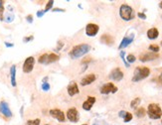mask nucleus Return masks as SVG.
I'll use <instances>...</instances> for the list:
<instances>
[{
  "label": "nucleus",
  "instance_id": "1",
  "mask_svg": "<svg viewBox=\"0 0 162 125\" xmlns=\"http://www.w3.org/2000/svg\"><path fill=\"white\" fill-rule=\"evenodd\" d=\"M91 51V46L88 44H80L75 46L74 48L69 53V56L72 59H79Z\"/></svg>",
  "mask_w": 162,
  "mask_h": 125
},
{
  "label": "nucleus",
  "instance_id": "2",
  "mask_svg": "<svg viewBox=\"0 0 162 125\" xmlns=\"http://www.w3.org/2000/svg\"><path fill=\"white\" fill-rule=\"evenodd\" d=\"M150 74V70L147 66H137L134 70L132 76L133 82H138V81H142L144 79H146Z\"/></svg>",
  "mask_w": 162,
  "mask_h": 125
},
{
  "label": "nucleus",
  "instance_id": "3",
  "mask_svg": "<svg viewBox=\"0 0 162 125\" xmlns=\"http://www.w3.org/2000/svg\"><path fill=\"white\" fill-rule=\"evenodd\" d=\"M119 15L122 20L124 21H131L135 17V13L132 7H130L127 4H122L119 8Z\"/></svg>",
  "mask_w": 162,
  "mask_h": 125
},
{
  "label": "nucleus",
  "instance_id": "4",
  "mask_svg": "<svg viewBox=\"0 0 162 125\" xmlns=\"http://www.w3.org/2000/svg\"><path fill=\"white\" fill-rule=\"evenodd\" d=\"M147 114L150 119H159L162 117V109L159 104L157 103H150L147 107Z\"/></svg>",
  "mask_w": 162,
  "mask_h": 125
},
{
  "label": "nucleus",
  "instance_id": "5",
  "mask_svg": "<svg viewBox=\"0 0 162 125\" xmlns=\"http://www.w3.org/2000/svg\"><path fill=\"white\" fill-rule=\"evenodd\" d=\"M60 59V57L56 54H44L42 56L39 57L38 59V62L42 65H50V64H53V63H56L58 62Z\"/></svg>",
  "mask_w": 162,
  "mask_h": 125
},
{
  "label": "nucleus",
  "instance_id": "6",
  "mask_svg": "<svg viewBox=\"0 0 162 125\" xmlns=\"http://www.w3.org/2000/svg\"><path fill=\"white\" fill-rule=\"evenodd\" d=\"M0 113L5 118H11L13 116L12 111L9 107V104L5 100L0 101Z\"/></svg>",
  "mask_w": 162,
  "mask_h": 125
},
{
  "label": "nucleus",
  "instance_id": "7",
  "mask_svg": "<svg viewBox=\"0 0 162 125\" xmlns=\"http://www.w3.org/2000/svg\"><path fill=\"white\" fill-rule=\"evenodd\" d=\"M34 65H35V58L34 57H28L23 64V72L25 74L31 73L34 69Z\"/></svg>",
  "mask_w": 162,
  "mask_h": 125
},
{
  "label": "nucleus",
  "instance_id": "8",
  "mask_svg": "<svg viewBox=\"0 0 162 125\" xmlns=\"http://www.w3.org/2000/svg\"><path fill=\"white\" fill-rule=\"evenodd\" d=\"M159 58V55L158 54H155L152 52H146V53H143L139 56V61L142 63H146V62H150V61H154V60L158 59Z\"/></svg>",
  "mask_w": 162,
  "mask_h": 125
},
{
  "label": "nucleus",
  "instance_id": "9",
  "mask_svg": "<svg viewBox=\"0 0 162 125\" xmlns=\"http://www.w3.org/2000/svg\"><path fill=\"white\" fill-rule=\"evenodd\" d=\"M100 27L95 23H88L86 26V35L88 37H95L96 34L98 33Z\"/></svg>",
  "mask_w": 162,
  "mask_h": 125
},
{
  "label": "nucleus",
  "instance_id": "10",
  "mask_svg": "<svg viewBox=\"0 0 162 125\" xmlns=\"http://www.w3.org/2000/svg\"><path fill=\"white\" fill-rule=\"evenodd\" d=\"M101 93L102 94H109V93H115L118 91V88L112 83V82H107L103 84L101 88Z\"/></svg>",
  "mask_w": 162,
  "mask_h": 125
},
{
  "label": "nucleus",
  "instance_id": "11",
  "mask_svg": "<svg viewBox=\"0 0 162 125\" xmlns=\"http://www.w3.org/2000/svg\"><path fill=\"white\" fill-rule=\"evenodd\" d=\"M67 118L73 123L78 122L79 118H80V114H79V111L77 110V108L72 107V108L68 109V111H67Z\"/></svg>",
  "mask_w": 162,
  "mask_h": 125
},
{
  "label": "nucleus",
  "instance_id": "12",
  "mask_svg": "<svg viewBox=\"0 0 162 125\" xmlns=\"http://www.w3.org/2000/svg\"><path fill=\"white\" fill-rule=\"evenodd\" d=\"M110 79L114 81H120L123 79V73L119 68L113 69L110 74Z\"/></svg>",
  "mask_w": 162,
  "mask_h": 125
},
{
  "label": "nucleus",
  "instance_id": "13",
  "mask_svg": "<svg viewBox=\"0 0 162 125\" xmlns=\"http://www.w3.org/2000/svg\"><path fill=\"white\" fill-rule=\"evenodd\" d=\"M50 115L52 117L56 118L59 122H65V113L60 109H51L50 110Z\"/></svg>",
  "mask_w": 162,
  "mask_h": 125
},
{
  "label": "nucleus",
  "instance_id": "14",
  "mask_svg": "<svg viewBox=\"0 0 162 125\" xmlns=\"http://www.w3.org/2000/svg\"><path fill=\"white\" fill-rule=\"evenodd\" d=\"M68 93L70 96H74L76 94H78L80 92V89H79V86H78V83L76 81H71L68 85Z\"/></svg>",
  "mask_w": 162,
  "mask_h": 125
},
{
  "label": "nucleus",
  "instance_id": "15",
  "mask_svg": "<svg viewBox=\"0 0 162 125\" xmlns=\"http://www.w3.org/2000/svg\"><path fill=\"white\" fill-rule=\"evenodd\" d=\"M96 80V75L95 74H88L87 75H85L81 81V85L83 86H86V85H88L91 83H93L94 81Z\"/></svg>",
  "mask_w": 162,
  "mask_h": 125
},
{
  "label": "nucleus",
  "instance_id": "16",
  "mask_svg": "<svg viewBox=\"0 0 162 125\" xmlns=\"http://www.w3.org/2000/svg\"><path fill=\"white\" fill-rule=\"evenodd\" d=\"M133 40H134V35H133V34L124 37L123 39H122L121 43H120L119 46H118V49L121 50V49H124V48H126V47H128V46L133 42Z\"/></svg>",
  "mask_w": 162,
  "mask_h": 125
},
{
  "label": "nucleus",
  "instance_id": "17",
  "mask_svg": "<svg viewBox=\"0 0 162 125\" xmlns=\"http://www.w3.org/2000/svg\"><path fill=\"white\" fill-rule=\"evenodd\" d=\"M95 102H96V97L95 96H88L87 98V100L83 103V108L87 111L91 110L92 107L94 106Z\"/></svg>",
  "mask_w": 162,
  "mask_h": 125
},
{
  "label": "nucleus",
  "instance_id": "18",
  "mask_svg": "<svg viewBox=\"0 0 162 125\" xmlns=\"http://www.w3.org/2000/svg\"><path fill=\"white\" fill-rule=\"evenodd\" d=\"M101 42L105 45H112L114 43V38L112 37L110 34H103V36L101 37Z\"/></svg>",
  "mask_w": 162,
  "mask_h": 125
},
{
  "label": "nucleus",
  "instance_id": "19",
  "mask_svg": "<svg viewBox=\"0 0 162 125\" xmlns=\"http://www.w3.org/2000/svg\"><path fill=\"white\" fill-rule=\"evenodd\" d=\"M159 36V32H158V29L157 28H150V29L147 31V38L149 40H155L157 39Z\"/></svg>",
  "mask_w": 162,
  "mask_h": 125
},
{
  "label": "nucleus",
  "instance_id": "20",
  "mask_svg": "<svg viewBox=\"0 0 162 125\" xmlns=\"http://www.w3.org/2000/svg\"><path fill=\"white\" fill-rule=\"evenodd\" d=\"M10 80H11V85L16 86V66H12L10 68Z\"/></svg>",
  "mask_w": 162,
  "mask_h": 125
},
{
  "label": "nucleus",
  "instance_id": "21",
  "mask_svg": "<svg viewBox=\"0 0 162 125\" xmlns=\"http://www.w3.org/2000/svg\"><path fill=\"white\" fill-rule=\"evenodd\" d=\"M140 102H141V98H140V97H135L134 99L131 100V102H130V107H131L132 109H135V108H137V107L139 106Z\"/></svg>",
  "mask_w": 162,
  "mask_h": 125
},
{
  "label": "nucleus",
  "instance_id": "22",
  "mask_svg": "<svg viewBox=\"0 0 162 125\" xmlns=\"http://www.w3.org/2000/svg\"><path fill=\"white\" fill-rule=\"evenodd\" d=\"M145 114H146V110H145V108H143V107H139V108H137L136 111H135V115H136V117H138V118L144 117Z\"/></svg>",
  "mask_w": 162,
  "mask_h": 125
},
{
  "label": "nucleus",
  "instance_id": "23",
  "mask_svg": "<svg viewBox=\"0 0 162 125\" xmlns=\"http://www.w3.org/2000/svg\"><path fill=\"white\" fill-rule=\"evenodd\" d=\"M148 49H149V51L152 52V53H155V54H158V52H159V46L158 45H155V44H152L150 45L149 47H148Z\"/></svg>",
  "mask_w": 162,
  "mask_h": 125
},
{
  "label": "nucleus",
  "instance_id": "24",
  "mask_svg": "<svg viewBox=\"0 0 162 125\" xmlns=\"http://www.w3.org/2000/svg\"><path fill=\"white\" fill-rule=\"evenodd\" d=\"M125 60L130 65V64H132V63H134L136 61V58H135V56H133L132 54H129V55H127V57L125 58Z\"/></svg>",
  "mask_w": 162,
  "mask_h": 125
},
{
  "label": "nucleus",
  "instance_id": "25",
  "mask_svg": "<svg viewBox=\"0 0 162 125\" xmlns=\"http://www.w3.org/2000/svg\"><path fill=\"white\" fill-rule=\"evenodd\" d=\"M3 13H4V1H1V0H0V21H3V20H4Z\"/></svg>",
  "mask_w": 162,
  "mask_h": 125
},
{
  "label": "nucleus",
  "instance_id": "26",
  "mask_svg": "<svg viewBox=\"0 0 162 125\" xmlns=\"http://www.w3.org/2000/svg\"><path fill=\"white\" fill-rule=\"evenodd\" d=\"M119 56H120V58H121V60H122V62H123V64L125 65V66H126V68H129L130 65H129V64L126 62V60H125V52L121 51L120 53H119Z\"/></svg>",
  "mask_w": 162,
  "mask_h": 125
},
{
  "label": "nucleus",
  "instance_id": "27",
  "mask_svg": "<svg viewBox=\"0 0 162 125\" xmlns=\"http://www.w3.org/2000/svg\"><path fill=\"white\" fill-rule=\"evenodd\" d=\"M25 125H40V119H34V120H28Z\"/></svg>",
  "mask_w": 162,
  "mask_h": 125
},
{
  "label": "nucleus",
  "instance_id": "28",
  "mask_svg": "<svg viewBox=\"0 0 162 125\" xmlns=\"http://www.w3.org/2000/svg\"><path fill=\"white\" fill-rule=\"evenodd\" d=\"M123 120H124L125 123L129 122L130 120H132V114H131L130 112H127V111H126V113H125V116L123 117Z\"/></svg>",
  "mask_w": 162,
  "mask_h": 125
},
{
  "label": "nucleus",
  "instance_id": "29",
  "mask_svg": "<svg viewBox=\"0 0 162 125\" xmlns=\"http://www.w3.org/2000/svg\"><path fill=\"white\" fill-rule=\"evenodd\" d=\"M4 19H5V22H7V23L12 22V21L14 20V15H13V14H10V13H7Z\"/></svg>",
  "mask_w": 162,
  "mask_h": 125
},
{
  "label": "nucleus",
  "instance_id": "30",
  "mask_svg": "<svg viewBox=\"0 0 162 125\" xmlns=\"http://www.w3.org/2000/svg\"><path fill=\"white\" fill-rule=\"evenodd\" d=\"M41 88H42V89H43L44 91H48V90H50L51 85H50V83H49V82H43Z\"/></svg>",
  "mask_w": 162,
  "mask_h": 125
},
{
  "label": "nucleus",
  "instance_id": "31",
  "mask_svg": "<svg viewBox=\"0 0 162 125\" xmlns=\"http://www.w3.org/2000/svg\"><path fill=\"white\" fill-rule=\"evenodd\" d=\"M53 5H54V1L53 0H51V1H49L48 3H47V5H46V8H45L44 12L46 13V12H48L50 9H51L52 7H53Z\"/></svg>",
  "mask_w": 162,
  "mask_h": 125
},
{
  "label": "nucleus",
  "instance_id": "32",
  "mask_svg": "<svg viewBox=\"0 0 162 125\" xmlns=\"http://www.w3.org/2000/svg\"><path fill=\"white\" fill-rule=\"evenodd\" d=\"M34 39V37L33 36H30V37H25L24 39H23V42L24 43H27V42H29V41H32Z\"/></svg>",
  "mask_w": 162,
  "mask_h": 125
},
{
  "label": "nucleus",
  "instance_id": "33",
  "mask_svg": "<svg viewBox=\"0 0 162 125\" xmlns=\"http://www.w3.org/2000/svg\"><path fill=\"white\" fill-rule=\"evenodd\" d=\"M137 16L139 17L140 19H142V20H145V19H146V15L144 14V13H141V12H139V13L137 14Z\"/></svg>",
  "mask_w": 162,
  "mask_h": 125
},
{
  "label": "nucleus",
  "instance_id": "34",
  "mask_svg": "<svg viewBox=\"0 0 162 125\" xmlns=\"http://www.w3.org/2000/svg\"><path fill=\"white\" fill-rule=\"evenodd\" d=\"M26 20H27L28 23H32L33 22V16H32V15H28V16L26 17Z\"/></svg>",
  "mask_w": 162,
  "mask_h": 125
},
{
  "label": "nucleus",
  "instance_id": "35",
  "mask_svg": "<svg viewBox=\"0 0 162 125\" xmlns=\"http://www.w3.org/2000/svg\"><path fill=\"white\" fill-rule=\"evenodd\" d=\"M45 14L44 10H41V11H37V17L39 18H41V17H43V15Z\"/></svg>",
  "mask_w": 162,
  "mask_h": 125
},
{
  "label": "nucleus",
  "instance_id": "36",
  "mask_svg": "<svg viewBox=\"0 0 162 125\" xmlns=\"http://www.w3.org/2000/svg\"><path fill=\"white\" fill-rule=\"evenodd\" d=\"M125 113H126V111H124V110H121V111H119V113H118V116L119 117H124L125 116Z\"/></svg>",
  "mask_w": 162,
  "mask_h": 125
},
{
  "label": "nucleus",
  "instance_id": "37",
  "mask_svg": "<svg viewBox=\"0 0 162 125\" xmlns=\"http://www.w3.org/2000/svg\"><path fill=\"white\" fill-rule=\"evenodd\" d=\"M52 11H53V12H65L64 9H59V8H55V9H53Z\"/></svg>",
  "mask_w": 162,
  "mask_h": 125
},
{
  "label": "nucleus",
  "instance_id": "38",
  "mask_svg": "<svg viewBox=\"0 0 162 125\" xmlns=\"http://www.w3.org/2000/svg\"><path fill=\"white\" fill-rule=\"evenodd\" d=\"M5 46H6L7 48H11V47H14V45H13V44H10V43H8V42H5Z\"/></svg>",
  "mask_w": 162,
  "mask_h": 125
},
{
  "label": "nucleus",
  "instance_id": "39",
  "mask_svg": "<svg viewBox=\"0 0 162 125\" xmlns=\"http://www.w3.org/2000/svg\"><path fill=\"white\" fill-rule=\"evenodd\" d=\"M63 43L62 42H59V46H58V48H57V50H60V49H62V47H63Z\"/></svg>",
  "mask_w": 162,
  "mask_h": 125
},
{
  "label": "nucleus",
  "instance_id": "40",
  "mask_svg": "<svg viewBox=\"0 0 162 125\" xmlns=\"http://www.w3.org/2000/svg\"><path fill=\"white\" fill-rule=\"evenodd\" d=\"M158 81H160V82H162V73L159 74V76H158Z\"/></svg>",
  "mask_w": 162,
  "mask_h": 125
},
{
  "label": "nucleus",
  "instance_id": "41",
  "mask_svg": "<svg viewBox=\"0 0 162 125\" xmlns=\"http://www.w3.org/2000/svg\"><path fill=\"white\" fill-rule=\"evenodd\" d=\"M159 7L162 9V1H160V2H159Z\"/></svg>",
  "mask_w": 162,
  "mask_h": 125
},
{
  "label": "nucleus",
  "instance_id": "42",
  "mask_svg": "<svg viewBox=\"0 0 162 125\" xmlns=\"http://www.w3.org/2000/svg\"><path fill=\"white\" fill-rule=\"evenodd\" d=\"M93 125H98V124H96V123H95V124H93Z\"/></svg>",
  "mask_w": 162,
  "mask_h": 125
},
{
  "label": "nucleus",
  "instance_id": "43",
  "mask_svg": "<svg viewBox=\"0 0 162 125\" xmlns=\"http://www.w3.org/2000/svg\"><path fill=\"white\" fill-rule=\"evenodd\" d=\"M160 45H161V46H162V41H161V44H160Z\"/></svg>",
  "mask_w": 162,
  "mask_h": 125
},
{
  "label": "nucleus",
  "instance_id": "44",
  "mask_svg": "<svg viewBox=\"0 0 162 125\" xmlns=\"http://www.w3.org/2000/svg\"><path fill=\"white\" fill-rule=\"evenodd\" d=\"M83 125H88V124H83Z\"/></svg>",
  "mask_w": 162,
  "mask_h": 125
},
{
  "label": "nucleus",
  "instance_id": "45",
  "mask_svg": "<svg viewBox=\"0 0 162 125\" xmlns=\"http://www.w3.org/2000/svg\"><path fill=\"white\" fill-rule=\"evenodd\" d=\"M45 125H49V124H45Z\"/></svg>",
  "mask_w": 162,
  "mask_h": 125
},
{
  "label": "nucleus",
  "instance_id": "46",
  "mask_svg": "<svg viewBox=\"0 0 162 125\" xmlns=\"http://www.w3.org/2000/svg\"><path fill=\"white\" fill-rule=\"evenodd\" d=\"M161 124H162V120H161Z\"/></svg>",
  "mask_w": 162,
  "mask_h": 125
}]
</instances>
